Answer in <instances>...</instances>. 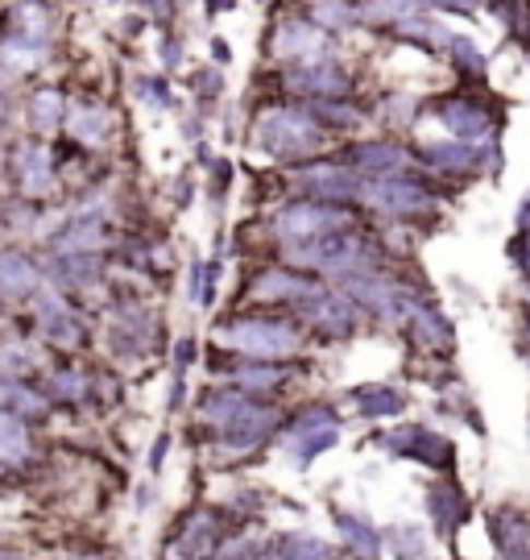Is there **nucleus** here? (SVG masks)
I'll return each instance as SVG.
<instances>
[{"instance_id":"1","label":"nucleus","mask_w":530,"mask_h":560,"mask_svg":"<svg viewBox=\"0 0 530 560\" xmlns=\"http://www.w3.org/2000/svg\"><path fill=\"white\" fill-rule=\"evenodd\" d=\"M249 141L266 159L282 162V166H303V162H315L328 154L332 133L303 104H270L254 117Z\"/></svg>"},{"instance_id":"2","label":"nucleus","mask_w":530,"mask_h":560,"mask_svg":"<svg viewBox=\"0 0 530 560\" xmlns=\"http://www.w3.org/2000/svg\"><path fill=\"white\" fill-rule=\"evenodd\" d=\"M216 340L245 361H291L298 358L307 328L303 320L291 316H274V312H249V316H233L216 328Z\"/></svg>"},{"instance_id":"3","label":"nucleus","mask_w":530,"mask_h":560,"mask_svg":"<svg viewBox=\"0 0 530 560\" xmlns=\"http://www.w3.org/2000/svg\"><path fill=\"white\" fill-rule=\"evenodd\" d=\"M344 436V416L328 399H303L295 411H286L278 432V453L291 460V469L307 474L323 453H332Z\"/></svg>"},{"instance_id":"4","label":"nucleus","mask_w":530,"mask_h":560,"mask_svg":"<svg viewBox=\"0 0 530 560\" xmlns=\"http://www.w3.org/2000/svg\"><path fill=\"white\" fill-rule=\"evenodd\" d=\"M435 208H439V191L419 171L365 179V191H361V212H374L390 224H423L435 217Z\"/></svg>"},{"instance_id":"5","label":"nucleus","mask_w":530,"mask_h":560,"mask_svg":"<svg viewBox=\"0 0 530 560\" xmlns=\"http://www.w3.org/2000/svg\"><path fill=\"white\" fill-rule=\"evenodd\" d=\"M344 229H361V208L356 203H332V200H286L282 208L270 212L266 221V237L278 245H298V241L328 237V233H344Z\"/></svg>"},{"instance_id":"6","label":"nucleus","mask_w":530,"mask_h":560,"mask_svg":"<svg viewBox=\"0 0 530 560\" xmlns=\"http://www.w3.org/2000/svg\"><path fill=\"white\" fill-rule=\"evenodd\" d=\"M369 444L381 448L390 460H407V465H423V469H432L435 478L460 469V448H456V441L448 436V432L432 428V423L402 420V423H393V428L374 432Z\"/></svg>"},{"instance_id":"7","label":"nucleus","mask_w":530,"mask_h":560,"mask_svg":"<svg viewBox=\"0 0 530 560\" xmlns=\"http://www.w3.org/2000/svg\"><path fill=\"white\" fill-rule=\"evenodd\" d=\"M295 316L303 320L307 332L323 340H353L365 328V312L356 307V300L344 287H315L307 300L295 303Z\"/></svg>"},{"instance_id":"8","label":"nucleus","mask_w":530,"mask_h":560,"mask_svg":"<svg viewBox=\"0 0 530 560\" xmlns=\"http://www.w3.org/2000/svg\"><path fill=\"white\" fill-rule=\"evenodd\" d=\"M282 88L286 96H295L298 104L311 101H353V71L340 59L323 55V59H307V62H286L282 71Z\"/></svg>"},{"instance_id":"9","label":"nucleus","mask_w":530,"mask_h":560,"mask_svg":"<svg viewBox=\"0 0 530 560\" xmlns=\"http://www.w3.org/2000/svg\"><path fill=\"white\" fill-rule=\"evenodd\" d=\"M291 183L303 200H332V203H361V191H365V175L349 166L340 154H323L315 162H303L291 171Z\"/></svg>"},{"instance_id":"10","label":"nucleus","mask_w":530,"mask_h":560,"mask_svg":"<svg viewBox=\"0 0 530 560\" xmlns=\"http://www.w3.org/2000/svg\"><path fill=\"white\" fill-rule=\"evenodd\" d=\"M423 511H427V527H432L435 540L452 544L472 520L469 486L456 478V474H439V478H432L427 490H423Z\"/></svg>"},{"instance_id":"11","label":"nucleus","mask_w":530,"mask_h":560,"mask_svg":"<svg viewBox=\"0 0 530 560\" xmlns=\"http://www.w3.org/2000/svg\"><path fill=\"white\" fill-rule=\"evenodd\" d=\"M432 113L448 129V138L469 141V145H490L497 138V129H502V117L485 101L469 96V92H452V96L435 101Z\"/></svg>"},{"instance_id":"12","label":"nucleus","mask_w":530,"mask_h":560,"mask_svg":"<svg viewBox=\"0 0 530 560\" xmlns=\"http://www.w3.org/2000/svg\"><path fill=\"white\" fill-rule=\"evenodd\" d=\"M328 520L335 532V548L353 560H386V540L381 527L369 520V511L361 506H344V502H328Z\"/></svg>"},{"instance_id":"13","label":"nucleus","mask_w":530,"mask_h":560,"mask_svg":"<svg viewBox=\"0 0 530 560\" xmlns=\"http://www.w3.org/2000/svg\"><path fill=\"white\" fill-rule=\"evenodd\" d=\"M319 279L311 275H303L295 266H286V261H274V266H261L249 287H245V300L257 303V307H274V303H298L307 300Z\"/></svg>"},{"instance_id":"14","label":"nucleus","mask_w":530,"mask_h":560,"mask_svg":"<svg viewBox=\"0 0 530 560\" xmlns=\"http://www.w3.org/2000/svg\"><path fill=\"white\" fill-rule=\"evenodd\" d=\"M295 365L291 361H233L228 365V386L254 395V399H278L291 382H295Z\"/></svg>"},{"instance_id":"15","label":"nucleus","mask_w":530,"mask_h":560,"mask_svg":"<svg viewBox=\"0 0 530 560\" xmlns=\"http://www.w3.org/2000/svg\"><path fill=\"white\" fill-rule=\"evenodd\" d=\"M344 402H349V411H353L356 420L381 423V420H402L407 407H411V395L402 386H393V382H365V386H353L344 395Z\"/></svg>"},{"instance_id":"16","label":"nucleus","mask_w":530,"mask_h":560,"mask_svg":"<svg viewBox=\"0 0 530 560\" xmlns=\"http://www.w3.org/2000/svg\"><path fill=\"white\" fill-rule=\"evenodd\" d=\"M323 50H328V34L315 21H303V18H286L274 30V38H270V55L282 62L323 59Z\"/></svg>"},{"instance_id":"17","label":"nucleus","mask_w":530,"mask_h":560,"mask_svg":"<svg viewBox=\"0 0 530 560\" xmlns=\"http://www.w3.org/2000/svg\"><path fill=\"white\" fill-rule=\"evenodd\" d=\"M340 159L349 162V166H356L365 179H390V175L411 171V154L398 141H353Z\"/></svg>"},{"instance_id":"18","label":"nucleus","mask_w":530,"mask_h":560,"mask_svg":"<svg viewBox=\"0 0 530 560\" xmlns=\"http://www.w3.org/2000/svg\"><path fill=\"white\" fill-rule=\"evenodd\" d=\"M407 337H411V345L423 353V358H452L456 353V324L435 307V303H427V307H419L414 312V320L407 324Z\"/></svg>"},{"instance_id":"19","label":"nucleus","mask_w":530,"mask_h":560,"mask_svg":"<svg viewBox=\"0 0 530 560\" xmlns=\"http://www.w3.org/2000/svg\"><path fill=\"white\" fill-rule=\"evenodd\" d=\"M381 540H386V557L390 560H432L435 536L427 523L398 520L381 527Z\"/></svg>"},{"instance_id":"20","label":"nucleus","mask_w":530,"mask_h":560,"mask_svg":"<svg viewBox=\"0 0 530 560\" xmlns=\"http://www.w3.org/2000/svg\"><path fill=\"white\" fill-rule=\"evenodd\" d=\"M270 540H274V560H340L344 557L332 540L315 536L307 527H286V532H274Z\"/></svg>"},{"instance_id":"21","label":"nucleus","mask_w":530,"mask_h":560,"mask_svg":"<svg viewBox=\"0 0 530 560\" xmlns=\"http://www.w3.org/2000/svg\"><path fill=\"white\" fill-rule=\"evenodd\" d=\"M439 411H444L448 420L472 428L476 436H485V416H481V407L472 399L469 382H448V386H439Z\"/></svg>"},{"instance_id":"22","label":"nucleus","mask_w":530,"mask_h":560,"mask_svg":"<svg viewBox=\"0 0 530 560\" xmlns=\"http://www.w3.org/2000/svg\"><path fill=\"white\" fill-rule=\"evenodd\" d=\"M390 34L398 42H407V46H419L423 55H435V50H448L452 46V34L439 21H427V18L398 21V25H390Z\"/></svg>"},{"instance_id":"23","label":"nucleus","mask_w":530,"mask_h":560,"mask_svg":"<svg viewBox=\"0 0 530 560\" xmlns=\"http://www.w3.org/2000/svg\"><path fill=\"white\" fill-rule=\"evenodd\" d=\"M311 21L328 34V30H353L361 25V9L353 0H311Z\"/></svg>"},{"instance_id":"24","label":"nucleus","mask_w":530,"mask_h":560,"mask_svg":"<svg viewBox=\"0 0 530 560\" xmlns=\"http://www.w3.org/2000/svg\"><path fill=\"white\" fill-rule=\"evenodd\" d=\"M419 117H423V101L411 96V92H393V96H386V104H381V120L390 125L393 133L414 129V120Z\"/></svg>"},{"instance_id":"25","label":"nucleus","mask_w":530,"mask_h":560,"mask_svg":"<svg viewBox=\"0 0 530 560\" xmlns=\"http://www.w3.org/2000/svg\"><path fill=\"white\" fill-rule=\"evenodd\" d=\"M414 4H419V0H361L356 9H361V21H365V25H398V21L411 18Z\"/></svg>"},{"instance_id":"26","label":"nucleus","mask_w":530,"mask_h":560,"mask_svg":"<svg viewBox=\"0 0 530 560\" xmlns=\"http://www.w3.org/2000/svg\"><path fill=\"white\" fill-rule=\"evenodd\" d=\"M452 59H456V71L464 75V80H472V83H481L485 75H490V62H485V55L476 50V42L472 38H452Z\"/></svg>"},{"instance_id":"27","label":"nucleus","mask_w":530,"mask_h":560,"mask_svg":"<svg viewBox=\"0 0 530 560\" xmlns=\"http://www.w3.org/2000/svg\"><path fill=\"white\" fill-rule=\"evenodd\" d=\"M220 282V261H196L191 266V303L196 307H212Z\"/></svg>"},{"instance_id":"28","label":"nucleus","mask_w":530,"mask_h":560,"mask_svg":"<svg viewBox=\"0 0 530 560\" xmlns=\"http://www.w3.org/2000/svg\"><path fill=\"white\" fill-rule=\"evenodd\" d=\"M427 4L444 13H476V0H427Z\"/></svg>"},{"instance_id":"29","label":"nucleus","mask_w":530,"mask_h":560,"mask_svg":"<svg viewBox=\"0 0 530 560\" xmlns=\"http://www.w3.org/2000/svg\"><path fill=\"white\" fill-rule=\"evenodd\" d=\"M514 233H530V191L518 203V217H514Z\"/></svg>"},{"instance_id":"30","label":"nucleus","mask_w":530,"mask_h":560,"mask_svg":"<svg viewBox=\"0 0 530 560\" xmlns=\"http://www.w3.org/2000/svg\"><path fill=\"white\" fill-rule=\"evenodd\" d=\"M212 55H216V62H228L233 59V50H228V42H212Z\"/></svg>"},{"instance_id":"31","label":"nucleus","mask_w":530,"mask_h":560,"mask_svg":"<svg viewBox=\"0 0 530 560\" xmlns=\"http://www.w3.org/2000/svg\"><path fill=\"white\" fill-rule=\"evenodd\" d=\"M224 9H236V0H208V13H224Z\"/></svg>"},{"instance_id":"32","label":"nucleus","mask_w":530,"mask_h":560,"mask_svg":"<svg viewBox=\"0 0 530 560\" xmlns=\"http://www.w3.org/2000/svg\"><path fill=\"white\" fill-rule=\"evenodd\" d=\"M518 303L530 312V275H527V282H522V291H518Z\"/></svg>"},{"instance_id":"33","label":"nucleus","mask_w":530,"mask_h":560,"mask_svg":"<svg viewBox=\"0 0 530 560\" xmlns=\"http://www.w3.org/2000/svg\"><path fill=\"white\" fill-rule=\"evenodd\" d=\"M497 560H530V552H502Z\"/></svg>"},{"instance_id":"34","label":"nucleus","mask_w":530,"mask_h":560,"mask_svg":"<svg viewBox=\"0 0 530 560\" xmlns=\"http://www.w3.org/2000/svg\"><path fill=\"white\" fill-rule=\"evenodd\" d=\"M522 349H527V358H530V320L522 324Z\"/></svg>"},{"instance_id":"35","label":"nucleus","mask_w":530,"mask_h":560,"mask_svg":"<svg viewBox=\"0 0 530 560\" xmlns=\"http://www.w3.org/2000/svg\"><path fill=\"white\" fill-rule=\"evenodd\" d=\"M340 560H353V557H340Z\"/></svg>"},{"instance_id":"36","label":"nucleus","mask_w":530,"mask_h":560,"mask_svg":"<svg viewBox=\"0 0 530 560\" xmlns=\"http://www.w3.org/2000/svg\"><path fill=\"white\" fill-rule=\"evenodd\" d=\"M261 4H266V0H261Z\"/></svg>"}]
</instances>
